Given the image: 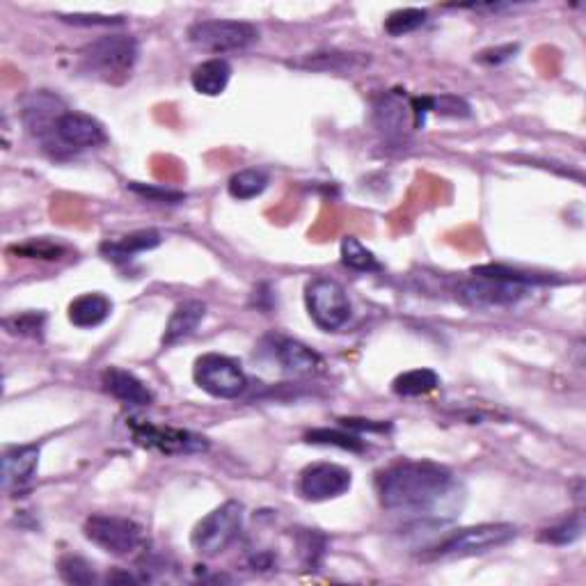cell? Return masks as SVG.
Here are the masks:
<instances>
[{
	"label": "cell",
	"mask_w": 586,
	"mask_h": 586,
	"mask_svg": "<svg viewBox=\"0 0 586 586\" xmlns=\"http://www.w3.org/2000/svg\"><path fill=\"white\" fill-rule=\"evenodd\" d=\"M454 488L449 467L433 461H399L385 467L376 479L383 509L410 516H426L447 500Z\"/></svg>",
	"instance_id": "cell-1"
},
{
	"label": "cell",
	"mask_w": 586,
	"mask_h": 586,
	"mask_svg": "<svg viewBox=\"0 0 586 586\" xmlns=\"http://www.w3.org/2000/svg\"><path fill=\"white\" fill-rule=\"evenodd\" d=\"M138 60V42L129 35H106L94 39L81 51V69L87 76L106 83H120L131 74Z\"/></svg>",
	"instance_id": "cell-2"
},
{
	"label": "cell",
	"mask_w": 586,
	"mask_h": 586,
	"mask_svg": "<svg viewBox=\"0 0 586 586\" xmlns=\"http://www.w3.org/2000/svg\"><path fill=\"white\" fill-rule=\"evenodd\" d=\"M518 536V529L506 522H486V525H474L458 529V532L442 538L438 545L429 548L424 559H465L474 554H483L490 550L502 548Z\"/></svg>",
	"instance_id": "cell-3"
},
{
	"label": "cell",
	"mask_w": 586,
	"mask_h": 586,
	"mask_svg": "<svg viewBox=\"0 0 586 586\" xmlns=\"http://www.w3.org/2000/svg\"><path fill=\"white\" fill-rule=\"evenodd\" d=\"M241 529L243 504L229 500L197 522L193 534H190V545L202 557H216L239 538Z\"/></svg>",
	"instance_id": "cell-4"
},
{
	"label": "cell",
	"mask_w": 586,
	"mask_h": 586,
	"mask_svg": "<svg viewBox=\"0 0 586 586\" xmlns=\"http://www.w3.org/2000/svg\"><path fill=\"white\" fill-rule=\"evenodd\" d=\"M259 39L257 26L234 19H202L190 23L188 42L209 53L243 51Z\"/></svg>",
	"instance_id": "cell-5"
},
{
	"label": "cell",
	"mask_w": 586,
	"mask_h": 586,
	"mask_svg": "<svg viewBox=\"0 0 586 586\" xmlns=\"http://www.w3.org/2000/svg\"><path fill=\"white\" fill-rule=\"evenodd\" d=\"M126 426L136 440V445L145 447L149 451H158L163 456H193L204 454L209 449V440L204 435H197L193 431L172 429V426H158L145 419L129 417Z\"/></svg>",
	"instance_id": "cell-6"
},
{
	"label": "cell",
	"mask_w": 586,
	"mask_h": 586,
	"mask_svg": "<svg viewBox=\"0 0 586 586\" xmlns=\"http://www.w3.org/2000/svg\"><path fill=\"white\" fill-rule=\"evenodd\" d=\"M83 534L90 543L115 557H129L145 545V529L136 520L94 513L85 520Z\"/></svg>",
	"instance_id": "cell-7"
},
{
	"label": "cell",
	"mask_w": 586,
	"mask_h": 586,
	"mask_svg": "<svg viewBox=\"0 0 586 586\" xmlns=\"http://www.w3.org/2000/svg\"><path fill=\"white\" fill-rule=\"evenodd\" d=\"M305 305L312 321L326 332L344 328L351 319L353 307L342 284L330 277H314L305 287Z\"/></svg>",
	"instance_id": "cell-8"
},
{
	"label": "cell",
	"mask_w": 586,
	"mask_h": 586,
	"mask_svg": "<svg viewBox=\"0 0 586 586\" xmlns=\"http://www.w3.org/2000/svg\"><path fill=\"white\" fill-rule=\"evenodd\" d=\"M193 378L200 390L216 399H236L248 387V378H245L241 364L220 353H207L197 358Z\"/></svg>",
	"instance_id": "cell-9"
},
{
	"label": "cell",
	"mask_w": 586,
	"mask_h": 586,
	"mask_svg": "<svg viewBox=\"0 0 586 586\" xmlns=\"http://www.w3.org/2000/svg\"><path fill=\"white\" fill-rule=\"evenodd\" d=\"M46 147L65 149V152H83V149L99 147L106 142L104 124L94 120L92 115L65 110L55 120L49 138L44 140Z\"/></svg>",
	"instance_id": "cell-10"
},
{
	"label": "cell",
	"mask_w": 586,
	"mask_h": 586,
	"mask_svg": "<svg viewBox=\"0 0 586 586\" xmlns=\"http://www.w3.org/2000/svg\"><path fill=\"white\" fill-rule=\"evenodd\" d=\"M353 474L337 463H314L300 472L298 490L307 502H328L351 490Z\"/></svg>",
	"instance_id": "cell-11"
},
{
	"label": "cell",
	"mask_w": 586,
	"mask_h": 586,
	"mask_svg": "<svg viewBox=\"0 0 586 586\" xmlns=\"http://www.w3.org/2000/svg\"><path fill=\"white\" fill-rule=\"evenodd\" d=\"M458 293L465 303L474 307H506L516 305L518 300L527 296V287L516 282H506L500 277H490L481 273H472L470 280L461 282Z\"/></svg>",
	"instance_id": "cell-12"
},
{
	"label": "cell",
	"mask_w": 586,
	"mask_h": 586,
	"mask_svg": "<svg viewBox=\"0 0 586 586\" xmlns=\"http://www.w3.org/2000/svg\"><path fill=\"white\" fill-rule=\"evenodd\" d=\"M374 120L387 138H406L410 131L417 129L413 99H408L401 90H392L378 99L374 108Z\"/></svg>",
	"instance_id": "cell-13"
},
{
	"label": "cell",
	"mask_w": 586,
	"mask_h": 586,
	"mask_svg": "<svg viewBox=\"0 0 586 586\" xmlns=\"http://www.w3.org/2000/svg\"><path fill=\"white\" fill-rule=\"evenodd\" d=\"M273 358L280 362V367L287 371V374L293 376H312L319 374L323 369V360L319 353L289 337L275 339Z\"/></svg>",
	"instance_id": "cell-14"
},
{
	"label": "cell",
	"mask_w": 586,
	"mask_h": 586,
	"mask_svg": "<svg viewBox=\"0 0 586 586\" xmlns=\"http://www.w3.org/2000/svg\"><path fill=\"white\" fill-rule=\"evenodd\" d=\"M101 385L104 390L115 397L117 401L126 403V406H149L154 401V394L149 387L136 378L131 371H124L120 367H108L104 374H101Z\"/></svg>",
	"instance_id": "cell-15"
},
{
	"label": "cell",
	"mask_w": 586,
	"mask_h": 586,
	"mask_svg": "<svg viewBox=\"0 0 586 586\" xmlns=\"http://www.w3.org/2000/svg\"><path fill=\"white\" fill-rule=\"evenodd\" d=\"M62 113H65V108H62V101L58 97H53L49 92H35L23 106V122L39 140H46L55 120Z\"/></svg>",
	"instance_id": "cell-16"
},
{
	"label": "cell",
	"mask_w": 586,
	"mask_h": 586,
	"mask_svg": "<svg viewBox=\"0 0 586 586\" xmlns=\"http://www.w3.org/2000/svg\"><path fill=\"white\" fill-rule=\"evenodd\" d=\"M39 465V447L23 445L5 451L3 456V488L14 490L26 486L35 477Z\"/></svg>",
	"instance_id": "cell-17"
},
{
	"label": "cell",
	"mask_w": 586,
	"mask_h": 586,
	"mask_svg": "<svg viewBox=\"0 0 586 586\" xmlns=\"http://www.w3.org/2000/svg\"><path fill=\"white\" fill-rule=\"evenodd\" d=\"M204 316H207V305L200 303V300H186V303H179L177 307H174L168 326H165L163 346H174L179 344L181 339L193 335L197 326L204 321Z\"/></svg>",
	"instance_id": "cell-18"
},
{
	"label": "cell",
	"mask_w": 586,
	"mask_h": 586,
	"mask_svg": "<svg viewBox=\"0 0 586 586\" xmlns=\"http://www.w3.org/2000/svg\"><path fill=\"white\" fill-rule=\"evenodd\" d=\"M158 245H161V234L154 232V229H140V232L126 234L122 239L101 243V252L110 261H129L140 252L158 248Z\"/></svg>",
	"instance_id": "cell-19"
},
{
	"label": "cell",
	"mask_w": 586,
	"mask_h": 586,
	"mask_svg": "<svg viewBox=\"0 0 586 586\" xmlns=\"http://www.w3.org/2000/svg\"><path fill=\"white\" fill-rule=\"evenodd\" d=\"M229 78H232V65L225 58H211L193 69L190 83L204 97H218L227 90Z\"/></svg>",
	"instance_id": "cell-20"
},
{
	"label": "cell",
	"mask_w": 586,
	"mask_h": 586,
	"mask_svg": "<svg viewBox=\"0 0 586 586\" xmlns=\"http://www.w3.org/2000/svg\"><path fill=\"white\" fill-rule=\"evenodd\" d=\"M110 310L113 305L104 293H83V296L71 300L69 321L76 328H97L108 319Z\"/></svg>",
	"instance_id": "cell-21"
},
{
	"label": "cell",
	"mask_w": 586,
	"mask_h": 586,
	"mask_svg": "<svg viewBox=\"0 0 586 586\" xmlns=\"http://www.w3.org/2000/svg\"><path fill=\"white\" fill-rule=\"evenodd\" d=\"M438 385H440V378L433 369H410L394 378L392 390L397 392L399 397L413 399V397H424V394L433 392Z\"/></svg>",
	"instance_id": "cell-22"
},
{
	"label": "cell",
	"mask_w": 586,
	"mask_h": 586,
	"mask_svg": "<svg viewBox=\"0 0 586 586\" xmlns=\"http://www.w3.org/2000/svg\"><path fill=\"white\" fill-rule=\"evenodd\" d=\"M268 186V174L264 170H257V168H248V170H241L232 174V179H229L227 190L229 195L234 197V200H252V197L261 195Z\"/></svg>",
	"instance_id": "cell-23"
},
{
	"label": "cell",
	"mask_w": 586,
	"mask_h": 586,
	"mask_svg": "<svg viewBox=\"0 0 586 586\" xmlns=\"http://www.w3.org/2000/svg\"><path fill=\"white\" fill-rule=\"evenodd\" d=\"M342 261L344 266L358 273H378L380 268H383L374 252H371L367 245H362L355 236H346L342 241Z\"/></svg>",
	"instance_id": "cell-24"
},
{
	"label": "cell",
	"mask_w": 586,
	"mask_h": 586,
	"mask_svg": "<svg viewBox=\"0 0 586 586\" xmlns=\"http://www.w3.org/2000/svg\"><path fill=\"white\" fill-rule=\"evenodd\" d=\"M582 532H584V516L577 511L570 518L557 522V525L543 529L541 541L552 543V545H570L582 536Z\"/></svg>",
	"instance_id": "cell-25"
},
{
	"label": "cell",
	"mask_w": 586,
	"mask_h": 586,
	"mask_svg": "<svg viewBox=\"0 0 586 586\" xmlns=\"http://www.w3.org/2000/svg\"><path fill=\"white\" fill-rule=\"evenodd\" d=\"M426 23V12L417 7H406V10H394L385 19V33L392 37H403L419 30Z\"/></svg>",
	"instance_id": "cell-26"
},
{
	"label": "cell",
	"mask_w": 586,
	"mask_h": 586,
	"mask_svg": "<svg viewBox=\"0 0 586 586\" xmlns=\"http://www.w3.org/2000/svg\"><path fill=\"white\" fill-rule=\"evenodd\" d=\"M58 573L67 584H78L87 586L97 582V573H94L92 564L83 557H76V554H67L58 561Z\"/></svg>",
	"instance_id": "cell-27"
},
{
	"label": "cell",
	"mask_w": 586,
	"mask_h": 586,
	"mask_svg": "<svg viewBox=\"0 0 586 586\" xmlns=\"http://www.w3.org/2000/svg\"><path fill=\"white\" fill-rule=\"evenodd\" d=\"M44 326L46 314L42 312H21L3 319V328L17 337H42Z\"/></svg>",
	"instance_id": "cell-28"
},
{
	"label": "cell",
	"mask_w": 586,
	"mask_h": 586,
	"mask_svg": "<svg viewBox=\"0 0 586 586\" xmlns=\"http://www.w3.org/2000/svg\"><path fill=\"white\" fill-rule=\"evenodd\" d=\"M426 110L440 117H454V120H463V117L472 115L470 104L458 94H442V97H426Z\"/></svg>",
	"instance_id": "cell-29"
},
{
	"label": "cell",
	"mask_w": 586,
	"mask_h": 586,
	"mask_svg": "<svg viewBox=\"0 0 586 586\" xmlns=\"http://www.w3.org/2000/svg\"><path fill=\"white\" fill-rule=\"evenodd\" d=\"M10 255H17L23 259H46V261H53V259H60L65 255V248L53 241H46V239H30L21 245H12Z\"/></svg>",
	"instance_id": "cell-30"
},
{
	"label": "cell",
	"mask_w": 586,
	"mask_h": 586,
	"mask_svg": "<svg viewBox=\"0 0 586 586\" xmlns=\"http://www.w3.org/2000/svg\"><path fill=\"white\" fill-rule=\"evenodd\" d=\"M307 442L312 445H332L339 449H348V451H362L364 442L358 438V435H351L346 431H330V429H314L305 435Z\"/></svg>",
	"instance_id": "cell-31"
},
{
	"label": "cell",
	"mask_w": 586,
	"mask_h": 586,
	"mask_svg": "<svg viewBox=\"0 0 586 586\" xmlns=\"http://www.w3.org/2000/svg\"><path fill=\"white\" fill-rule=\"evenodd\" d=\"M298 548L300 557H303L307 568H316L321 564L323 552H326V538L316 534L314 529H303V534L298 536Z\"/></svg>",
	"instance_id": "cell-32"
},
{
	"label": "cell",
	"mask_w": 586,
	"mask_h": 586,
	"mask_svg": "<svg viewBox=\"0 0 586 586\" xmlns=\"http://www.w3.org/2000/svg\"><path fill=\"white\" fill-rule=\"evenodd\" d=\"M129 188L133 193L145 197L149 202H158V204H179L186 200L184 193H179V190H165V188H156V186H145V184H138V181H133L129 184Z\"/></svg>",
	"instance_id": "cell-33"
},
{
	"label": "cell",
	"mask_w": 586,
	"mask_h": 586,
	"mask_svg": "<svg viewBox=\"0 0 586 586\" xmlns=\"http://www.w3.org/2000/svg\"><path fill=\"white\" fill-rule=\"evenodd\" d=\"M62 21L74 23V26H122L124 19L120 17H99V14H62Z\"/></svg>",
	"instance_id": "cell-34"
},
{
	"label": "cell",
	"mask_w": 586,
	"mask_h": 586,
	"mask_svg": "<svg viewBox=\"0 0 586 586\" xmlns=\"http://www.w3.org/2000/svg\"><path fill=\"white\" fill-rule=\"evenodd\" d=\"M516 53H518V44H506V46H497V49L481 51L477 55V60L483 62V65H502V62L511 60Z\"/></svg>",
	"instance_id": "cell-35"
},
{
	"label": "cell",
	"mask_w": 586,
	"mask_h": 586,
	"mask_svg": "<svg viewBox=\"0 0 586 586\" xmlns=\"http://www.w3.org/2000/svg\"><path fill=\"white\" fill-rule=\"evenodd\" d=\"M339 422H342V426H346V429H353V431H358V433H385V431H390L392 426L390 424H376V422H371V419H355V417H351V419H339Z\"/></svg>",
	"instance_id": "cell-36"
}]
</instances>
